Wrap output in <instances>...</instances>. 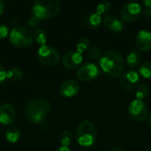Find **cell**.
I'll list each match as a JSON object with an SVG mask.
<instances>
[{
  "mask_svg": "<svg viewBox=\"0 0 151 151\" xmlns=\"http://www.w3.org/2000/svg\"><path fill=\"white\" fill-rule=\"evenodd\" d=\"M99 66L106 74L111 77H120L125 69L123 56L115 50H109L103 53L99 59Z\"/></svg>",
  "mask_w": 151,
  "mask_h": 151,
  "instance_id": "6da1fadb",
  "label": "cell"
},
{
  "mask_svg": "<svg viewBox=\"0 0 151 151\" xmlns=\"http://www.w3.org/2000/svg\"><path fill=\"white\" fill-rule=\"evenodd\" d=\"M50 103L46 98H34L28 101L25 106L24 113L27 120L40 124L50 111Z\"/></svg>",
  "mask_w": 151,
  "mask_h": 151,
  "instance_id": "7a4b0ae2",
  "label": "cell"
},
{
  "mask_svg": "<svg viewBox=\"0 0 151 151\" xmlns=\"http://www.w3.org/2000/svg\"><path fill=\"white\" fill-rule=\"evenodd\" d=\"M61 8V4L58 0H36L34 3L32 12L39 19H45L56 16Z\"/></svg>",
  "mask_w": 151,
  "mask_h": 151,
  "instance_id": "3957f363",
  "label": "cell"
},
{
  "mask_svg": "<svg viewBox=\"0 0 151 151\" xmlns=\"http://www.w3.org/2000/svg\"><path fill=\"white\" fill-rule=\"evenodd\" d=\"M97 131L96 126L89 120L82 121L77 129L76 138L78 144L83 148H89L96 143Z\"/></svg>",
  "mask_w": 151,
  "mask_h": 151,
  "instance_id": "277c9868",
  "label": "cell"
},
{
  "mask_svg": "<svg viewBox=\"0 0 151 151\" xmlns=\"http://www.w3.org/2000/svg\"><path fill=\"white\" fill-rule=\"evenodd\" d=\"M12 44L19 48H27L34 42V35L23 27H14L9 34Z\"/></svg>",
  "mask_w": 151,
  "mask_h": 151,
  "instance_id": "5b68a950",
  "label": "cell"
},
{
  "mask_svg": "<svg viewBox=\"0 0 151 151\" xmlns=\"http://www.w3.org/2000/svg\"><path fill=\"white\" fill-rule=\"evenodd\" d=\"M143 15V7L136 2H129L126 4L120 11L122 20L127 23H133L138 20Z\"/></svg>",
  "mask_w": 151,
  "mask_h": 151,
  "instance_id": "8992f818",
  "label": "cell"
},
{
  "mask_svg": "<svg viewBox=\"0 0 151 151\" xmlns=\"http://www.w3.org/2000/svg\"><path fill=\"white\" fill-rule=\"evenodd\" d=\"M37 58L38 60L44 65L52 66L58 63L60 55L58 51L53 47L49 45H42L37 51Z\"/></svg>",
  "mask_w": 151,
  "mask_h": 151,
  "instance_id": "52a82bcc",
  "label": "cell"
},
{
  "mask_svg": "<svg viewBox=\"0 0 151 151\" xmlns=\"http://www.w3.org/2000/svg\"><path fill=\"white\" fill-rule=\"evenodd\" d=\"M128 114L134 121L142 122L147 119L149 110L143 101L135 99L132 101L128 105Z\"/></svg>",
  "mask_w": 151,
  "mask_h": 151,
  "instance_id": "ba28073f",
  "label": "cell"
},
{
  "mask_svg": "<svg viewBox=\"0 0 151 151\" xmlns=\"http://www.w3.org/2000/svg\"><path fill=\"white\" fill-rule=\"evenodd\" d=\"M100 68L96 64L91 62L82 64L77 71V77L82 81H94L100 76Z\"/></svg>",
  "mask_w": 151,
  "mask_h": 151,
  "instance_id": "9c48e42d",
  "label": "cell"
},
{
  "mask_svg": "<svg viewBox=\"0 0 151 151\" xmlns=\"http://www.w3.org/2000/svg\"><path fill=\"white\" fill-rule=\"evenodd\" d=\"M140 81V74L134 70H128L120 76V85L127 91H131L137 88Z\"/></svg>",
  "mask_w": 151,
  "mask_h": 151,
  "instance_id": "30bf717a",
  "label": "cell"
},
{
  "mask_svg": "<svg viewBox=\"0 0 151 151\" xmlns=\"http://www.w3.org/2000/svg\"><path fill=\"white\" fill-rule=\"evenodd\" d=\"M17 116L15 107L11 104H4L0 106V123L4 126L11 125L14 122Z\"/></svg>",
  "mask_w": 151,
  "mask_h": 151,
  "instance_id": "8fae6325",
  "label": "cell"
},
{
  "mask_svg": "<svg viewBox=\"0 0 151 151\" xmlns=\"http://www.w3.org/2000/svg\"><path fill=\"white\" fill-rule=\"evenodd\" d=\"M82 55L77 51H69L65 53L62 58V65L69 70L77 68L82 63Z\"/></svg>",
  "mask_w": 151,
  "mask_h": 151,
  "instance_id": "7c38bea8",
  "label": "cell"
},
{
  "mask_svg": "<svg viewBox=\"0 0 151 151\" xmlns=\"http://www.w3.org/2000/svg\"><path fill=\"white\" fill-rule=\"evenodd\" d=\"M79 90H80V85L74 80L65 81L59 88L60 95L66 98L73 97L74 96L78 94Z\"/></svg>",
  "mask_w": 151,
  "mask_h": 151,
  "instance_id": "4fadbf2b",
  "label": "cell"
},
{
  "mask_svg": "<svg viewBox=\"0 0 151 151\" xmlns=\"http://www.w3.org/2000/svg\"><path fill=\"white\" fill-rule=\"evenodd\" d=\"M135 44L137 49L142 51H149L151 50V32L149 30H141L135 37Z\"/></svg>",
  "mask_w": 151,
  "mask_h": 151,
  "instance_id": "5bb4252c",
  "label": "cell"
},
{
  "mask_svg": "<svg viewBox=\"0 0 151 151\" xmlns=\"http://www.w3.org/2000/svg\"><path fill=\"white\" fill-rule=\"evenodd\" d=\"M104 27L112 32L115 33H119L123 31L124 29V24L120 19H119L117 16L112 15V14H107L104 19H103Z\"/></svg>",
  "mask_w": 151,
  "mask_h": 151,
  "instance_id": "9a60e30c",
  "label": "cell"
},
{
  "mask_svg": "<svg viewBox=\"0 0 151 151\" xmlns=\"http://www.w3.org/2000/svg\"><path fill=\"white\" fill-rule=\"evenodd\" d=\"M102 17L96 12H88L82 17V23L90 29L98 28L102 24Z\"/></svg>",
  "mask_w": 151,
  "mask_h": 151,
  "instance_id": "2e32d148",
  "label": "cell"
},
{
  "mask_svg": "<svg viewBox=\"0 0 151 151\" xmlns=\"http://www.w3.org/2000/svg\"><path fill=\"white\" fill-rule=\"evenodd\" d=\"M142 62V55L137 50H133L130 52H128L127 56V63L134 70V68L140 66Z\"/></svg>",
  "mask_w": 151,
  "mask_h": 151,
  "instance_id": "e0dca14e",
  "label": "cell"
},
{
  "mask_svg": "<svg viewBox=\"0 0 151 151\" xmlns=\"http://www.w3.org/2000/svg\"><path fill=\"white\" fill-rule=\"evenodd\" d=\"M21 136V132L18 127H10L5 131V138L11 143H16Z\"/></svg>",
  "mask_w": 151,
  "mask_h": 151,
  "instance_id": "ac0fdd59",
  "label": "cell"
},
{
  "mask_svg": "<svg viewBox=\"0 0 151 151\" xmlns=\"http://www.w3.org/2000/svg\"><path fill=\"white\" fill-rule=\"evenodd\" d=\"M6 77L8 80L13 81V82H17L19 81H20L23 77V73L22 70L18 68V67H12L10 70L7 71V74Z\"/></svg>",
  "mask_w": 151,
  "mask_h": 151,
  "instance_id": "d6986e66",
  "label": "cell"
},
{
  "mask_svg": "<svg viewBox=\"0 0 151 151\" xmlns=\"http://www.w3.org/2000/svg\"><path fill=\"white\" fill-rule=\"evenodd\" d=\"M138 73H139L142 77H143L144 79L150 80L151 62H150V61H146V62H143L142 64H141L140 66H139Z\"/></svg>",
  "mask_w": 151,
  "mask_h": 151,
  "instance_id": "ffe728a7",
  "label": "cell"
},
{
  "mask_svg": "<svg viewBox=\"0 0 151 151\" xmlns=\"http://www.w3.org/2000/svg\"><path fill=\"white\" fill-rule=\"evenodd\" d=\"M111 9V3L109 1H103L99 3L96 9V13L102 17V15H107Z\"/></svg>",
  "mask_w": 151,
  "mask_h": 151,
  "instance_id": "44dd1931",
  "label": "cell"
},
{
  "mask_svg": "<svg viewBox=\"0 0 151 151\" xmlns=\"http://www.w3.org/2000/svg\"><path fill=\"white\" fill-rule=\"evenodd\" d=\"M150 93V89L146 84H140L136 88V92H135V96L136 99L138 100H143L145 99Z\"/></svg>",
  "mask_w": 151,
  "mask_h": 151,
  "instance_id": "7402d4cb",
  "label": "cell"
},
{
  "mask_svg": "<svg viewBox=\"0 0 151 151\" xmlns=\"http://www.w3.org/2000/svg\"><path fill=\"white\" fill-rule=\"evenodd\" d=\"M34 39L35 40V42L39 44H41V46L42 45H46V42H47V35L45 33L44 30L38 28L35 31L34 34Z\"/></svg>",
  "mask_w": 151,
  "mask_h": 151,
  "instance_id": "603a6c76",
  "label": "cell"
},
{
  "mask_svg": "<svg viewBox=\"0 0 151 151\" xmlns=\"http://www.w3.org/2000/svg\"><path fill=\"white\" fill-rule=\"evenodd\" d=\"M59 141H60V143H61V146L62 147H66V148H69V146L71 145L72 143V141H73V134L70 131H64L61 135H60V138H59Z\"/></svg>",
  "mask_w": 151,
  "mask_h": 151,
  "instance_id": "cb8c5ba5",
  "label": "cell"
},
{
  "mask_svg": "<svg viewBox=\"0 0 151 151\" xmlns=\"http://www.w3.org/2000/svg\"><path fill=\"white\" fill-rule=\"evenodd\" d=\"M89 44H90V41L88 38L87 37L81 38L76 44V51L81 54H82L85 51H88L89 48Z\"/></svg>",
  "mask_w": 151,
  "mask_h": 151,
  "instance_id": "d4e9b609",
  "label": "cell"
},
{
  "mask_svg": "<svg viewBox=\"0 0 151 151\" xmlns=\"http://www.w3.org/2000/svg\"><path fill=\"white\" fill-rule=\"evenodd\" d=\"M102 55H103V53H102L100 48L97 46H91L88 50V56L91 59H94V60L100 59Z\"/></svg>",
  "mask_w": 151,
  "mask_h": 151,
  "instance_id": "484cf974",
  "label": "cell"
},
{
  "mask_svg": "<svg viewBox=\"0 0 151 151\" xmlns=\"http://www.w3.org/2000/svg\"><path fill=\"white\" fill-rule=\"evenodd\" d=\"M40 20L38 18H36L35 16H32L28 20H27V24L30 27H38V25L40 24Z\"/></svg>",
  "mask_w": 151,
  "mask_h": 151,
  "instance_id": "4316f807",
  "label": "cell"
},
{
  "mask_svg": "<svg viewBox=\"0 0 151 151\" xmlns=\"http://www.w3.org/2000/svg\"><path fill=\"white\" fill-rule=\"evenodd\" d=\"M8 35V27L4 24L0 23V39H3Z\"/></svg>",
  "mask_w": 151,
  "mask_h": 151,
  "instance_id": "83f0119b",
  "label": "cell"
},
{
  "mask_svg": "<svg viewBox=\"0 0 151 151\" xmlns=\"http://www.w3.org/2000/svg\"><path fill=\"white\" fill-rule=\"evenodd\" d=\"M39 125H40V128H41V130H42V132L47 133V132H49V131H50V124H49L46 120L42 121Z\"/></svg>",
  "mask_w": 151,
  "mask_h": 151,
  "instance_id": "f1b7e54d",
  "label": "cell"
},
{
  "mask_svg": "<svg viewBox=\"0 0 151 151\" xmlns=\"http://www.w3.org/2000/svg\"><path fill=\"white\" fill-rule=\"evenodd\" d=\"M6 74H7V71H5V69L4 68V66L0 65V83L3 82L7 78L6 77Z\"/></svg>",
  "mask_w": 151,
  "mask_h": 151,
  "instance_id": "f546056e",
  "label": "cell"
},
{
  "mask_svg": "<svg viewBox=\"0 0 151 151\" xmlns=\"http://www.w3.org/2000/svg\"><path fill=\"white\" fill-rule=\"evenodd\" d=\"M143 15H144L146 18H151V9L150 8L144 7V8H143Z\"/></svg>",
  "mask_w": 151,
  "mask_h": 151,
  "instance_id": "4dcf8cb0",
  "label": "cell"
},
{
  "mask_svg": "<svg viewBox=\"0 0 151 151\" xmlns=\"http://www.w3.org/2000/svg\"><path fill=\"white\" fill-rule=\"evenodd\" d=\"M142 4L144 5V7L150 8L151 9V0H145V1H143Z\"/></svg>",
  "mask_w": 151,
  "mask_h": 151,
  "instance_id": "1f68e13d",
  "label": "cell"
},
{
  "mask_svg": "<svg viewBox=\"0 0 151 151\" xmlns=\"http://www.w3.org/2000/svg\"><path fill=\"white\" fill-rule=\"evenodd\" d=\"M4 2H3V1H1V0H0V16L3 14V12H4Z\"/></svg>",
  "mask_w": 151,
  "mask_h": 151,
  "instance_id": "d6a6232c",
  "label": "cell"
},
{
  "mask_svg": "<svg viewBox=\"0 0 151 151\" xmlns=\"http://www.w3.org/2000/svg\"><path fill=\"white\" fill-rule=\"evenodd\" d=\"M56 151H71V150L69 149V148H66V147H60V148H58V150Z\"/></svg>",
  "mask_w": 151,
  "mask_h": 151,
  "instance_id": "836d02e7",
  "label": "cell"
},
{
  "mask_svg": "<svg viewBox=\"0 0 151 151\" xmlns=\"http://www.w3.org/2000/svg\"><path fill=\"white\" fill-rule=\"evenodd\" d=\"M109 151H126L124 150H122V149H112V150H111Z\"/></svg>",
  "mask_w": 151,
  "mask_h": 151,
  "instance_id": "e575fe53",
  "label": "cell"
},
{
  "mask_svg": "<svg viewBox=\"0 0 151 151\" xmlns=\"http://www.w3.org/2000/svg\"><path fill=\"white\" fill-rule=\"evenodd\" d=\"M149 126H150V127L151 129V114L150 116V118H149Z\"/></svg>",
  "mask_w": 151,
  "mask_h": 151,
  "instance_id": "d590c367",
  "label": "cell"
}]
</instances>
